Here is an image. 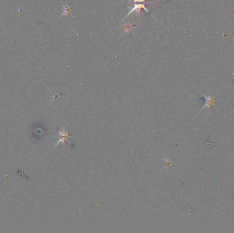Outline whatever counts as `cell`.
Returning <instances> with one entry per match:
<instances>
[{
  "mask_svg": "<svg viewBox=\"0 0 234 233\" xmlns=\"http://www.w3.org/2000/svg\"><path fill=\"white\" fill-rule=\"evenodd\" d=\"M140 8H144V9L146 10L147 11V12H148V10H147L146 9V8H145V4H137V5H135V6H134V8H132V10H131V12H130L128 14H129L130 13L133 12L134 11H135V10H137V11H138V10H140Z\"/></svg>",
  "mask_w": 234,
  "mask_h": 233,
  "instance_id": "1",
  "label": "cell"
},
{
  "mask_svg": "<svg viewBox=\"0 0 234 233\" xmlns=\"http://www.w3.org/2000/svg\"><path fill=\"white\" fill-rule=\"evenodd\" d=\"M145 0H134V1H145Z\"/></svg>",
  "mask_w": 234,
  "mask_h": 233,
  "instance_id": "2",
  "label": "cell"
}]
</instances>
